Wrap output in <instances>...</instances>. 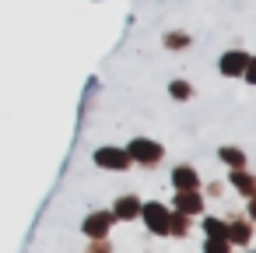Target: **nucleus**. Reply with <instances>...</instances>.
Wrapping results in <instances>:
<instances>
[{"label":"nucleus","mask_w":256,"mask_h":253,"mask_svg":"<svg viewBox=\"0 0 256 253\" xmlns=\"http://www.w3.org/2000/svg\"><path fill=\"white\" fill-rule=\"evenodd\" d=\"M95 165L112 169V172H116V169L123 172V169L130 165V155H126V151H120V148H98V151H95Z\"/></svg>","instance_id":"obj_1"},{"label":"nucleus","mask_w":256,"mask_h":253,"mask_svg":"<svg viewBox=\"0 0 256 253\" xmlns=\"http://www.w3.org/2000/svg\"><path fill=\"white\" fill-rule=\"evenodd\" d=\"M144 218H148L151 232H158V235L168 232V211H165L162 204H148V207H144Z\"/></svg>","instance_id":"obj_2"},{"label":"nucleus","mask_w":256,"mask_h":253,"mask_svg":"<svg viewBox=\"0 0 256 253\" xmlns=\"http://www.w3.org/2000/svg\"><path fill=\"white\" fill-rule=\"evenodd\" d=\"M126 155H130V158H140V162H158V158H162V148L151 144V141H134Z\"/></svg>","instance_id":"obj_3"},{"label":"nucleus","mask_w":256,"mask_h":253,"mask_svg":"<svg viewBox=\"0 0 256 253\" xmlns=\"http://www.w3.org/2000/svg\"><path fill=\"white\" fill-rule=\"evenodd\" d=\"M246 60H249V57L238 53V50H235V53H224V57H221V74H228V78H232V74H242V71H246Z\"/></svg>","instance_id":"obj_4"},{"label":"nucleus","mask_w":256,"mask_h":253,"mask_svg":"<svg viewBox=\"0 0 256 253\" xmlns=\"http://www.w3.org/2000/svg\"><path fill=\"white\" fill-rule=\"evenodd\" d=\"M109 221H112V214H92V218L84 221V232H88V235H102V232L109 228Z\"/></svg>","instance_id":"obj_5"},{"label":"nucleus","mask_w":256,"mask_h":253,"mask_svg":"<svg viewBox=\"0 0 256 253\" xmlns=\"http://www.w3.org/2000/svg\"><path fill=\"white\" fill-rule=\"evenodd\" d=\"M172 183H176V186H182V190H193V186H196V172L182 165V169H176V172H172Z\"/></svg>","instance_id":"obj_6"},{"label":"nucleus","mask_w":256,"mask_h":253,"mask_svg":"<svg viewBox=\"0 0 256 253\" xmlns=\"http://www.w3.org/2000/svg\"><path fill=\"white\" fill-rule=\"evenodd\" d=\"M116 214H120V218H134V214H137V200H134V197H123V200L116 204Z\"/></svg>","instance_id":"obj_7"},{"label":"nucleus","mask_w":256,"mask_h":253,"mask_svg":"<svg viewBox=\"0 0 256 253\" xmlns=\"http://www.w3.org/2000/svg\"><path fill=\"white\" fill-rule=\"evenodd\" d=\"M221 158H224L228 165H235V169H242V162H246L242 151H235V148H221Z\"/></svg>","instance_id":"obj_8"},{"label":"nucleus","mask_w":256,"mask_h":253,"mask_svg":"<svg viewBox=\"0 0 256 253\" xmlns=\"http://www.w3.org/2000/svg\"><path fill=\"white\" fill-rule=\"evenodd\" d=\"M232 183H235L238 190H246V193H252V179H249L246 172H238V169H235V172H232Z\"/></svg>","instance_id":"obj_9"},{"label":"nucleus","mask_w":256,"mask_h":253,"mask_svg":"<svg viewBox=\"0 0 256 253\" xmlns=\"http://www.w3.org/2000/svg\"><path fill=\"white\" fill-rule=\"evenodd\" d=\"M179 207H182V211H200V200H196L193 193H182V197H179Z\"/></svg>","instance_id":"obj_10"},{"label":"nucleus","mask_w":256,"mask_h":253,"mask_svg":"<svg viewBox=\"0 0 256 253\" xmlns=\"http://www.w3.org/2000/svg\"><path fill=\"white\" fill-rule=\"evenodd\" d=\"M168 92H172V99H190V88H186V81H176Z\"/></svg>","instance_id":"obj_11"},{"label":"nucleus","mask_w":256,"mask_h":253,"mask_svg":"<svg viewBox=\"0 0 256 253\" xmlns=\"http://www.w3.org/2000/svg\"><path fill=\"white\" fill-rule=\"evenodd\" d=\"M246 78H249V85H256V57L246 60Z\"/></svg>","instance_id":"obj_12"}]
</instances>
